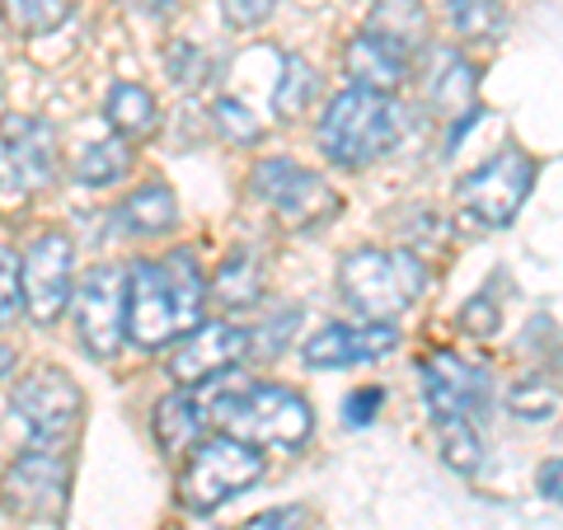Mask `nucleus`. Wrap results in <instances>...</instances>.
Wrapping results in <instances>:
<instances>
[{
	"label": "nucleus",
	"instance_id": "obj_1",
	"mask_svg": "<svg viewBox=\"0 0 563 530\" xmlns=\"http://www.w3.org/2000/svg\"><path fill=\"white\" fill-rule=\"evenodd\" d=\"M207 320V273L192 250L141 258L128 277V339L136 347H169Z\"/></svg>",
	"mask_w": 563,
	"mask_h": 530
},
{
	"label": "nucleus",
	"instance_id": "obj_2",
	"mask_svg": "<svg viewBox=\"0 0 563 530\" xmlns=\"http://www.w3.org/2000/svg\"><path fill=\"white\" fill-rule=\"evenodd\" d=\"M207 413H211V428L250 441L258 451H296L306 446V437L314 428L306 395L273 380H254V385H240V390L211 395Z\"/></svg>",
	"mask_w": 563,
	"mask_h": 530
},
{
	"label": "nucleus",
	"instance_id": "obj_3",
	"mask_svg": "<svg viewBox=\"0 0 563 530\" xmlns=\"http://www.w3.org/2000/svg\"><path fill=\"white\" fill-rule=\"evenodd\" d=\"M404 132V113L390 95L376 90H343L329 99V109L320 118V151L339 169H366L380 155L395 151V141Z\"/></svg>",
	"mask_w": 563,
	"mask_h": 530
},
{
	"label": "nucleus",
	"instance_id": "obj_4",
	"mask_svg": "<svg viewBox=\"0 0 563 530\" xmlns=\"http://www.w3.org/2000/svg\"><path fill=\"white\" fill-rule=\"evenodd\" d=\"M263 479V451L250 446V441L240 437H198L188 446V461L179 470V488H174V498H179L184 511H207L225 507L231 498H240L250 484Z\"/></svg>",
	"mask_w": 563,
	"mask_h": 530
},
{
	"label": "nucleus",
	"instance_id": "obj_5",
	"mask_svg": "<svg viewBox=\"0 0 563 530\" xmlns=\"http://www.w3.org/2000/svg\"><path fill=\"white\" fill-rule=\"evenodd\" d=\"M428 287V268L404 250H352L339 263V291L357 320H395Z\"/></svg>",
	"mask_w": 563,
	"mask_h": 530
},
{
	"label": "nucleus",
	"instance_id": "obj_6",
	"mask_svg": "<svg viewBox=\"0 0 563 530\" xmlns=\"http://www.w3.org/2000/svg\"><path fill=\"white\" fill-rule=\"evenodd\" d=\"M10 409H14V422L24 428V437L33 446L66 451L85 422V390L62 366H38L14 385Z\"/></svg>",
	"mask_w": 563,
	"mask_h": 530
},
{
	"label": "nucleus",
	"instance_id": "obj_7",
	"mask_svg": "<svg viewBox=\"0 0 563 530\" xmlns=\"http://www.w3.org/2000/svg\"><path fill=\"white\" fill-rule=\"evenodd\" d=\"M250 192L287 225V231H314L339 217V198L314 169L296 161H263L250 174Z\"/></svg>",
	"mask_w": 563,
	"mask_h": 530
},
{
	"label": "nucleus",
	"instance_id": "obj_8",
	"mask_svg": "<svg viewBox=\"0 0 563 530\" xmlns=\"http://www.w3.org/2000/svg\"><path fill=\"white\" fill-rule=\"evenodd\" d=\"M536 188V161L526 151H498L488 155L484 165H474L461 188H455V198H461L465 217H474L484 225V231H498L521 211V202L531 198Z\"/></svg>",
	"mask_w": 563,
	"mask_h": 530
},
{
	"label": "nucleus",
	"instance_id": "obj_9",
	"mask_svg": "<svg viewBox=\"0 0 563 530\" xmlns=\"http://www.w3.org/2000/svg\"><path fill=\"white\" fill-rule=\"evenodd\" d=\"M66 498H70V461L47 446L24 451L0 479V503L20 521H38V526L62 521Z\"/></svg>",
	"mask_w": 563,
	"mask_h": 530
},
{
	"label": "nucleus",
	"instance_id": "obj_10",
	"mask_svg": "<svg viewBox=\"0 0 563 530\" xmlns=\"http://www.w3.org/2000/svg\"><path fill=\"white\" fill-rule=\"evenodd\" d=\"M128 277L132 268H118V263H103V268L85 273V281L70 296V310H76V333L90 357L109 362L113 352L128 339Z\"/></svg>",
	"mask_w": 563,
	"mask_h": 530
},
{
	"label": "nucleus",
	"instance_id": "obj_11",
	"mask_svg": "<svg viewBox=\"0 0 563 530\" xmlns=\"http://www.w3.org/2000/svg\"><path fill=\"white\" fill-rule=\"evenodd\" d=\"M20 287H24L29 320L38 324L62 320V310L76 296V250H70V235L47 231L29 244L20 258Z\"/></svg>",
	"mask_w": 563,
	"mask_h": 530
},
{
	"label": "nucleus",
	"instance_id": "obj_12",
	"mask_svg": "<svg viewBox=\"0 0 563 530\" xmlns=\"http://www.w3.org/2000/svg\"><path fill=\"white\" fill-rule=\"evenodd\" d=\"M57 174V128L33 113L0 118V188L38 192Z\"/></svg>",
	"mask_w": 563,
	"mask_h": 530
},
{
	"label": "nucleus",
	"instance_id": "obj_13",
	"mask_svg": "<svg viewBox=\"0 0 563 530\" xmlns=\"http://www.w3.org/2000/svg\"><path fill=\"white\" fill-rule=\"evenodd\" d=\"M250 333L240 324H225V320H207L198 324L192 333H184L179 343L169 352V380L184 385V390H198V385H211L221 376H231V371L244 362V352H250Z\"/></svg>",
	"mask_w": 563,
	"mask_h": 530
},
{
	"label": "nucleus",
	"instance_id": "obj_14",
	"mask_svg": "<svg viewBox=\"0 0 563 530\" xmlns=\"http://www.w3.org/2000/svg\"><path fill=\"white\" fill-rule=\"evenodd\" d=\"M418 385L422 399H428V418H474L488 404L484 366H470L455 352H428L418 362Z\"/></svg>",
	"mask_w": 563,
	"mask_h": 530
},
{
	"label": "nucleus",
	"instance_id": "obj_15",
	"mask_svg": "<svg viewBox=\"0 0 563 530\" xmlns=\"http://www.w3.org/2000/svg\"><path fill=\"white\" fill-rule=\"evenodd\" d=\"M399 347L395 320H352V324H324L314 329L301 357L306 366H357V362H380Z\"/></svg>",
	"mask_w": 563,
	"mask_h": 530
},
{
	"label": "nucleus",
	"instance_id": "obj_16",
	"mask_svg": "<svg viewBox=\"0 0 563 530\" xmlns=\"http://www.w3.org/2000/svg\"><path fill=\"white\" fill-rule=\"evenodd\" d=\"M343 62H347L352 85H357V90H376V95H395L399 85L413 76V52H404L399 43L380 38L372 29H362L357 38L347 43Z\"/></svg>",
	"mask_w": 563,
	"mask_h": 530
},
{
	"label": "nucleus",
	"instance_id": "obj_17",
	"mask_svg": "<svg viewBox=\"0 0 563 530\" xmlns=\"http://www.w3.org/2000/svg\"><path fill=\"white\" fill-rule=\"evenodd\" d=\"M428 103L442 118L455 122L451 141L461 136L474 118H479V109H474V66L461 57L455 47H437L432 52V76H428Z\"/></svg>",
	"mask_w": 563,
	"mask_h": 530
},
{
	"label": "nucleus",
	"instance_id": "obj_18",
	"mask_svg": "<svg viewBox=\"0 0 563 530\" xmlns=\"http://www.w3.org/2000/svg\"><path fill=\"white\" fill-rule=\"evenodd\" d=\"M207 422H211L207 404L192 390H184V385H179V395H169V399L155 404V441H161L165 455H179L198 437H207Z\"/></svg>",
	"mask_w": 563,
	"mask_h": 530
},
{
	"label": "nucleus",
	"instance_id": "obj_19",
	"mask_svg": "<svg viewBox=\"0 0 563 530\" xmlns=\"http://www.w3.org/2000/svg\"><path fill=\"white\" fill-rule=\"evenodd\" d=\"M103 113H109V128L122 141H146L155 128H161V103H155V95L146 90V85H132V80L113 85Z\"/></svg>",
	"mask_w": 563,
	"mask_h": 530
},
{
	"label": "nucleus",
	"instance_id": "obj_20",
	"mask_svg": "<svg viewBox=\"0 0 563 530\" xmlns=\"http://www.w3.org/2000/svg\"><path fill=\"white\" fill-rule=\"evenodd\" d=\"M174 217H179V202L165 184H146L136 188L128 202L118 207V231L122 235H136V240H151V235H165Z\"/></svg>",
	"mask_w": 563,
	"mask_h": 530
},
{
	"label": "nucleus",
	"instance_id": "obj_21",
	"mask_svg": "<svg viewBox=\"0 0 563 530\" xmlns=\"http://www.w3.org/2000/svg\"><path fill=\"white\" fill-rule=\"evenodd\" d=\"M366 29L399 43L404 52H418L428 43V5H422V0H376Z\"/></svg>",
	"mask_w": 563,
	"mask_h": 530
},
{
	"label": "nucleus",
	"instance_id": "obj_22",
	"mask_svg": "<svg viewBox=\"0 0 563 530\" xmlns=\"http://www.w3.org/2000/svg\"><path fill=\"white\" fill-rule=\"evenodd\" d=\"M207 291L221 300V306H254V300L263 296V273H258V263L250 254H231L217 268V277L207 281Z\"/></svg>",
	"mask_w": 563,
	"mask_h": 530
},
{
	"label": "nucleus",
	"instance_id": "obj_23",
	"mask_svg": "<svg viewBox=\"0 0 563 530\" xmlns=\"http://www.w3.org/2000/svg\"><path fill=\"white\" fill-rule=\"evenodd\" d=\"M0 14L20 38H38V33L62 29L76 14V0H5Z\"/></svg>",
	"mask_w": 563,
	"mask_h": 530
},
{
	"label": "nucleus",
	"instance_id": "obj_24",
	"mask_svg": "<svg viewBox=\"0 0 563 530\" xmlns=\"http://www.w3.org/2000/svg\"><path fill=\"white\" fill-rule=\"evenodd\" d=\"M437 422V441H442V455L451 470L461 474H474L484 465V441H479V428H474V418H432Z\"/></svg>",
	"mask_w": 563,
	"mask_h": 530
},
{
	"label": "nucleus",
	"instance_id": "obj_25",
	"mask_svg": "<svg viewBox=\"0 0 563 530\" xmlns=\"http://www.w3.org/2000/svg\"><path fill=\"white\" fill-rule=\"evenodd\" d=\"M132 165V151L122 146V141H95V146H85L80 151V161H76V184L80 188H103V184H118L122 174H128Z\"/></svg>",
	"mask_w": 563,
	"mask_h": 530
},
{
	"label": "nucleus",
	"instance_id": "obj_26",
	"mask_svg": "<svg viewBox=\"0 0 563 530\" xmlns=\"http://www.w3.org/2000/svg\"><path fill=\"white\" fill-rule=\"evenodd\" d=\"M446 20L461 38H498L503 0H446Z\"/></svg>",
	"mask_w": 563,
	"mask_h": 530
},
{
	"label": "nucleus",
	"instance_id": "obj_27",
	"mask_svg": "<svg viewBox=\"0 0 563 530\" xmlns=\"http://www.w3.org/2000/svg\"><path fill=\"white\" fill-rule=\"evenodd\" d=\"M211 122H217V132L225 141H235V146H254V141L263 136V122L254 118V109L231 99V95H221L217 103H211Z\"/></svg>",
	"mask_w": 563,
	"mask_h": 530
},
{
	"label": "nucleus",
	"instance_id": "obj_28",
	"mask_svg": "<svg viewBox=\"0 0 563 530\" xmlns=\"http://www.w3.org/2000/svg\"><path fill=\"white\" fill-rule=\"evenodd\" d=\"M282 70H287V76H282L277 90H273V109H277L282 118H291V113L306 109V99H310V90H314V76H310V66H306L301 57H282Z\"/></svg>",
	"mask_w": 563,
	"mask_h": 530
},
{
	"label": "nucleus",
	"instance_id": "obj_29",
	"mask_svg": "<svg viewBox=\"0 0 563 530\" xmlns=\"http://www.w3.org/2000/svg\"><path fill=\"white\" fill-rule=\"evenodd\" d=\"M24 310V287H20V254L0 250V329H10Z\"/></svg>",
	"mask_w": 563,
	"mask_h": 530
},
{
	"label": "nucleus",
	"instance_id": "obj_30",
	"mask_svg": "<svg viewBox=\"0 0 563 530\" xmlns=\"http://www.w3.org/2000/svg\"><path fill=\"white\" fill-rule=\"evenodd\" d=\"M165 66H169V76L179 80V85H192V80H202V66H207V57H202V47L198 43H174L169 52H165Z\"/></svg>",
	"mask_w": 563,
	"mask_h": 530
},
{
	"label": "nucleus",
	"instance_id": "obj_31",
	"mask_svg": "<svg viewBox=\"0 0 563 530\" xmlns=\"http://www.w3.org/2000/svg\"><path fill=\"white\" fill-rule=\"evenodd\" d=\"M314 521V511L301 507V503H291V507H273V511H263V517H254L244 530H310Z\"/></svg>",
	"mask_w": 563,
	"mask_h": 530
},
{
	"label": "nucleus",
	"instance_id": "obj_32",
	"mask_svg": "<svg viewBox=\"0 0 563 530\" xmlns=\"http://www.w3.org/2000/svg\"><path fill=\"white\" fill-rule=\"evenodd\" d=\"M277 10V0H221V14L231 29H258Z\"/></svg>",
	"mask_w": 563,
	"mask_h": 530
},
{
	"label": "nucleus",
	"instance_id": "obj_33",
	"mask_svg": "<svg viewBox=\"0 0 563 530\" xmlns=\"http://www.w3.org/2000/svg\"><path fill=\"white\" fill-rule=\"evenodd\" d=\"M512 409H517L521 418H550L554 395L544 390L540 380H526V385H517V390H512Z\"/></svg>",
	"mask_w": 563,
	"mask_h": 530
},
{
	"label": "nucleus",
	"instance_id": "obj_34",
	"mask_svg": "<svg viewBox=\"0 0 563 530\" xmlns=\"http://www.w3.org/2000/svg\"><path fill=\"white\" fill-rule=\"evenodd\" d=\"M380 390H376V385H362V390L357 395H347V404H343V418H347V428H366V422H372L376 418V409H380Z\"/></svg>",
	"mask_w": 563,
	"mask_h": 530
},
{
	"label": "nucleus",
	"instance_id": "obj_35",
	"mask_svg": "<svg viewBox=\"0 0 563 530\" xmlns=\"http://www.w3.org/2000/svg\"><path fill=\"white\" fill-rule=\"evenodd\" d=\"M461 324H465L470 333H479V339H488V333L498 329V310H493V300H488V296H474L470 306L461 310Z\"/></svg>",
	"mask_w": 563,
	"mask_h": 530
},
{
	"label": "nucleus",
	"instance_id": "obj_36",
	"mask_svg": "<svg viewBox=\"0 0 563 530\" xmlns=\"http://www.w3.org/2000/svg\"><path fill=\"white\" fill-rule=\"evenodd\" d=\"M536 484H540V493H544L550 503H563V455L540 470V479H536Z\"/></svg>",
	"mask_w": 563,
	"mask_h": 530
},
{
	"label": "nucleus",
	"instance_id": "obj_37",
	"mask_svg": "<svg viewBox=\"0 0 563 530\" xmlns=\"http://www.w3.org/2000/svg\"><path fill=\"white\" fill-rule=\"evenodd\" d=\"M128 5H136L141 14H169L179 0H128Z\"/></svg>",
	"mask_w": 563,
	"mask_h": 530
},
{
	"label": "nucleus",
	"instance_id": "obj_38",
	"mask_svg": "<svg viewBox=\"0 0 563 530\" xmlns=\"http://www.w3.org/2000/svg\"><path fill=\"white\" fill-rule=\"evenodd\" d=\"M10 362H14V352H10V347H0V376L10 371Z\"/></svg>",
	"mask_w": 563,
	"mask_h": 530
},
{
	"label": "nucleus",
	"instance_id": "obj_39",
	"mask_svg": "<svg viewBox=\"0 0 563 530\" xmlns=\"http://www.w3.org/2000/svg\"><path fill=\"white\" fill-rule=\"evenodd\" d=\"M0 85H5V80H0Z\"/></svg>",
	"mask_w": 563,
	"mask_h": 530
}]
</instances>
